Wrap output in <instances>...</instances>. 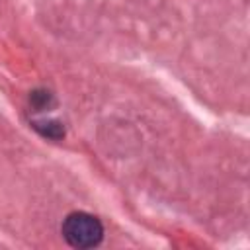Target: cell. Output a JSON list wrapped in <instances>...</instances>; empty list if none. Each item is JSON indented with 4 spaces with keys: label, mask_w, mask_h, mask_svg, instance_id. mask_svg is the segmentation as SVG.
<instances>
[{
    "label": "cell",
    "mask_w": 250,
    "mask_h": 250,
    "mask_svg": "<svg viewBox=\"0 0 250 250\" xmlns=\"http://www.w3.org/2000/svg\"><path fill=\"white\" fill-rule=\"evenodd\" d=\"M62 236L74 248H92V246L100 244V240L104 236V227L94 215L76 211L64 219Z\"/></svg>",
    "instance_id": "obj_1"
},
{
    "label": "cell",
    "mask_w": 250,
    "mask_h": 250,
    "mask_svg": "<svg viewBox=\"0 0 250 250\" xmlns=\"http://www.w3.org/2000/svg\"><path fill=\"white\" fill-rule=\"evenodd\" d=\"M31 102H33L35 107L45 109L53 100H51V94H49V92H33V94H31Z\"/></svg>",
    "instance_id": "obj_2"
}]
</instances>
